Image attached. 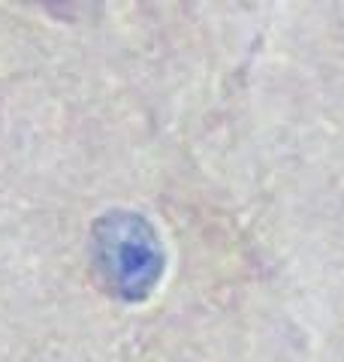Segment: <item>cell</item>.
Segmentation results:
<instances>
[{
  "label": "cell",
  "instance_id": "6da1fadb",
  "mask_svg": "<svg viewBox=\"0 0 344 362\" xmlns=\"http://www.w3.org/2000/svg\"><path fill=\"white\" fill-rule=\"evenodd\" d=\"M91 259L100 284L121 302L151 296L164 275V245L142 214L115 209L91 230Z\"/></svg>",
  "mask_w": 344,
  "mask_h": 362
}]
</instances>
